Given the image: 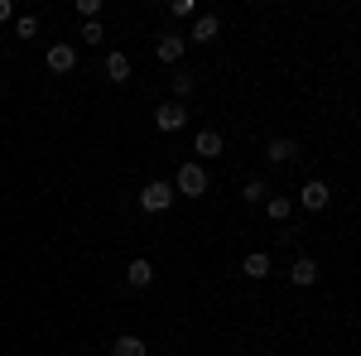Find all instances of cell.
<instances>
[{
	"label": "cell",
	"instance_id": "d6986e66",
	"mask_svg": "<svg viewBox=\"0 0 361 356\" xmlns=\"http://www.w3.org/2000/svg\"><path fill=\"white\" fill-rule=\"evenodd\" d=\"M73 15H78V20H102V15H106V5H102V0H78V5H73Z\"/></svg>",
	"mask_w": 361,
	"mask_h": 356
},
{
	"label": "cell",
	"instance_id": "8992f818",
	"mask_svg": "<svg viewBox=\"0 0 361 356\" xmlns=\"http://www.w3.org/2000/svg\"><path fill=\"white\" fill-rule=\"evenodd\" d=\"M299 207L313 212V217H323V212L333 207V183H328V178H318V173H308L304 183H299Z\"/></svg>",
	"mask_w": 361,
	"mask_h": 356
},
{
	"label": "cell",
	"instance_id": "3957f363",
	"mask_svg": "<svg viewBox=\"0 0 361 356\" xmlns=\"http://www.w3.org/2000/svg\"><path fill=\"white\" fill-rule=\"evenodd\" d=\"M169 183H173V192H178V197H188V202H202V197L212 192V173H207V164H197V159H178Z\"/></svg>",
	"mask_w": 361,
	"mask_h": 356
},
{
	"label": "cell",
	"instance_id": "ac0fdd59",
	"mask_svg": "<svg viewBox=\"0 0 361 356\" xmlns=\"http://www.w3.org/2000/svg\"><path fill=\"white\" fill-rule=\"evenodd\" d=\"M78 39H82L87 49H106V44H111V39H106V25H102V20H87V25L78 29Z\"/></svg>",
	"mask_w": 361,
	"mask_h": 356
},
{
	"label": "cell",
	"instance_id": "ffe728a7",
	"mask_svg": "<svg viewBox=\"0 0 361 356\" xmlns=\"http://www.w3.org/2000/svg\"><path fill=\"white\" fill-rule=\"evenodd\" d=\"M164 15H169V20H193V15H197V0H169Z\"/></svg>",
	"mask_w": 361,
	"mask_h": 356
},
{
	"label": "cell",
	"instance_id": "7402d4cb",
	"mask_svg": "<svg viewBox=\"0 0 361 356\" xmlns=\"http://www.w3.org/2000/svg\"><path fill=\"white\" fill-rule=\"evenodd\" d=\"M0 25H15V5L10 0H0Z\"/></svg>",
	"mask_w": 361,
	"mask_h": 356
},
{
	"label": "cell",
	"instance_id": "5bb4252c",
	"mask_svg": "<svg viewBox=\"0 0 361 356\" xmlns=\"http://www.w3.org/2000/svg\"><path fill=\"white\" fill-rule=\"evenodd\" d=\"M164 92H169V102H188V97L197 92V68H188V63H183V68H173V73H169V82H164Z\"/></svg>",
	"mask_w": 361,
	"mask_h": 356
},
{
	"label": "cell",
	"instance_id": "603a6c76",
	"mask_svg": "<svg viewBox=\"0 0 361 356\" xmlns=\"http://www.w3.org/2000/svg\"><path fill=\"white\" fill-rule=\"evenodd\" d=\"M0 87H5V73H0Z\"/></svg>",
	"mask_w": 361,
	"mask_h": 356
},
{
	"label": "cell",
	"instance_id": "30bf717a",
	"mask_svg": "<svg viewBox=\"0 0 361 356\" xmlns=\"http://www.w3.org/2000/svg\"><path fill=\"white\" fill-rule=\"evenodd\" d=\"M226 154V135L217 125H197L193 130V159L197 164H212V159H222Z\"/></svg>",
	"mask_w": 361,
	"mask_h": 356
},
{
	"label": "cell",
	"instance_id": "8fae6325",
	"mask_svg": "<svg viewBox=\"0 0 361 356\" xmlns=\"http://www.w3.org/2000/svg\"><path fill=\"white\" fill-rule=\"evenodd\" d=\"M188 44H202V49H212L217 39H222V15H212V10H197L193 15V29L183 34Z\"/></svg>",
	"mask_w": 361,
	"mask_h": 356
},
{
	"label": "cell",
	"instance_id": "7c38bea8",
	"mask_svg": "<svg viewBox=\"0 0 361 356\" xmlns=\"http://www.w3.org/2000/svg\"><path fill=\"white\" fill-rule=\"evenodd\" d=\"M265 159L270 164H304V145L294 135H270L265 140Z\"/></svg>",
	"mask_w": 361,
	"mask_h": 356
},
{
	"label": "cell",
	"instance_id": "6da1fadb",
	"mask_svg": "<svg viewBox=\"0 0 361 356\" xmlns=\"http://www.w3.org/2000/svg\"><path fill=\"white\" fill-rule=\"evenodd\" d=\"M193 116H197V111L188 106V102H169V97H159V102H154V111H149V130H154L159 140L183 135V130L193 125Z\"/></svg>",
	"mask_w": 361,
	"mask_h": 356
},
{
	"label": "cell",
	"instance_id": "44dd1931",
	"mask_svg": "<svg viewBox=\"0 0 361 356\" xmlns=\"http://www.w3.org/2000/svg\"><path fill=\"white\" fill-rule=\"evenodd\" d=\"M34 34H39V15H20V20H15V39H34Z\"/></svg>",
	"mask_w": 361,
	"mask_h": 356
},
{
	"label": "cell",
	"instance_id": "5b68a950",
	"mask_svg": "<svg viewBox=\"0 0 361 356\" xmlns=\"http://www.w3.org/2000/svg\"><path fill=\"white\" fill-rule=\"evenodd\" d=\"M102 82L106 87H130L135 82V58L126 54V49H106V58H102Z\"/></svg>",
	"mask_w": 361,
	"mask_h": 356
},
{
	"label": "cell",
	"instance_id": "ba28073f",
	"mask_svg": "<svg viewBox=\"0 0 361 356\" xmlns=\"http://www.w3.org/2000/svg\"><path fill=\"white\" fill-rule=\"evenodd\" d=\"M44 68H49L54 78H73V73H78V44L54 39V44L44 49Z\"/></svg>",
	"mask_w": 361,
	"mask_h": 356
},
{
	"label": "cell",
	"instance_id": "9a60e30c",
	"mask_svg": "<svg viewBox=\"0 0 361 356\" xmlns=\"http://www.w3.org/2000/svg\"><path fill=\"white\" fill-rule=\"evenodd\" d=\"M270 192H275V178H270V173H250L246 183H241V202H246V207H260Z\"/></svg>",
	"mask_w": 361,
	"mask_h": 356
},
{
	"label": "cell",
	"instance_id": "52a82bcc",
	"mask_svg": "<svg viewBox=\"0 0 361 356\" xmlns=\"http://www.w3.org/2000/svg\"><path fill=\"white\" fill-rule=\"evenodd\" d=\"M154 274H159V265H154L149 255H130V260L121 265V284H126L130 294H145V289L154 284Z\"/></svg>",
	"mask_w": 361,
	"mask_h": 356
},
{
	"label": "cell",
	"instance_id": "2e32d148",
	"mask_svg": "<svg viewBox=\"0 0 361 356\" xmlns=\"http://www.w3.org/2000/svg\"><path fill=\"white\" fill-rule=\"evenodd\" d=\"M106 356H149V342H145L140 332H116Z\"/></svg>",
	"mask_w": 361,
	"mask_h": 356
},
{
	"label": "cell",
	"instance_id": "cb8c5ba5",
	"mask_svg": "<svg viewBox=\"0 0 361 356\" xmlns=\"http://www.w3.org/2000/svg\"><path fill=\"white\" fill-rule=\"evenodd\" d=\"M236 356H250V352H236Z\"/></svg>",
	"mask_w": 361,
	"mask_h": 356
},
{
	"label": "cell",
	"instance_id": "e0dca14e",
	"mask_svg": "<svg viewBox=\"0 0 361 356\" xmlns=\"http://www.w3.org/2000/svg\"><path fill=\"white\" fill-rule=\"evenodd\" d=\"M260 207H265V221H275V226H284V221L294 217V197L289 192H270Z\"/></svg>",
	"mask_w": 361,
	"mask_h": 356
},
{
	"label": "cell",
	"instance_id": "9c48e42d",
	"mask_svg": "<svg viewBox=\"0 0 361 356\" xmlns=\"http://www.w3.org/2000/svg\"><path fill=\"white\" fill-rule=\"evenodd\" d=\"M284 279H289V289H313V284L323 279V265H318L308 250H299V255H289V270H284Z\"/></svg>",
	"mask_w": 361,
	"mask_h": 356
},
{
	"label": "cell",
	"instance_id": "277c9868",
	"mask_svg": "<svg viewBox=\"0 0 361 356\" xmlns=\"http://www.w3.org/2000/svg\"><path fill=\"white\" fill-rule=\"evenodd\" d=\"M183 58H188V39H183V29H159L154 34V63L159 68H183Z\"/></svg>",
	"mask_w": 361,
	"mask_h": 356
},
{
	"label": "cell",
	"instance_id": "4fadbf2b",
	"mask_svg": "<svg viewBox=\"0 0 361 356\" xmlns=\"http://www.w3.org/2000/svg\"><path fill=\"white\" fill-rule=\"evenodd\" d=\"M241 274H246L250 284H265V279L275 274V255H270L265 246H260V250H246V255H241Z\"/></svg>",
	"mask_w": 361,
	"mask_h": 356
},
{
	"label": "cell",
	"instance_id": "7a4b0ae2",
	"mask_svg": "<svg viewBox=\"0 0 361 356\" xmlns=\"http://www.w3.org/2000/svg\"><path fill=\"white\" fill-rule=\"evenodd\" d=\"M135 207H140V217L159 221V217H169V212L178 207V192H173L169 178H145L140 192H135Z\"/></svg>",
	"mask_w": 361,
	"mask_h": 356
}]
</instances>
